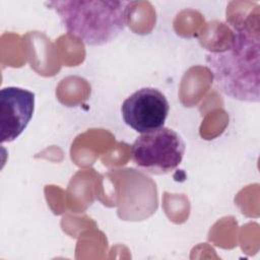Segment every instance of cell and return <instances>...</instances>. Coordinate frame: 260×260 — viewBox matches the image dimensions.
Returning <instances> with one entry per match:
<instances>
[{
  "label": "cell",
  "instance_id": "cell-1",
  "mask_svg": "<svg viewBox=\"0 0 260 260\" xmlns=\"http://www.w3.org/2000/svg\"><path fill=\"white\" fill-rule=\"evenodd\" d=\"M228 48L209 52L206 63L217 88L241 102L260 101V38L258 26L236 24Z\"/></svg>",
  "mask_w": 260,
  "mask_h": 260
},
{
  "label": "cell",
  "instance_id": "cell-3",
  "mask_svg": "<svg viewBox=\"0 0 260 260\" xmlns=\"http://www.w3.org/2000/svg\"><path fill=\"white\" fill-rule=\"evenodd\" d=\"M185 149V142L179 133L162 126L137 137L130 153L132 161L140 170L149 174L166 175L179 167Z\"/></svg>",
  "mask_w": 260,
  "mask_h": 260
},
{
  "label": "cell",
  "instance_id": "cell-2",
  "mask_svg": "<svg viewBox=\"0 0 260 260\" xmlns=\"http://www.w3.org/2000/svg\"><path fill=\"white\" fill-rule=\"evenodd\" d=\"M132 1L54 0L46 5L55 10L65 29L88 46L114 41L127 26Z\"/></svg>",
  "mask_w": 260,
  "mask_h": 260
},
{
  "label": "cell",
  "instance_id": "cell-5",
  "mask_svg": "<svg viewBox=\"0 0 260 260\" xmlns=\"http://www.w3.org/2000/svg\"><path fill=\"white\" fill-rule=\"evenodd\" d=\"M35 111V93L16 86L0 91V141L11 142L28 125Z\"/></svg>",
  "mask_w": 260,
  "mask_h": 260
},
{
  "label": "cell",
  "instance_id": "cell-4",
  "mask_svg": "<svg viewBox=\"0 0 260 260\" xmlns=\"http://www.w3.org/2000/svg\"><path fill=\"white\" fill-rule=\"evenodd\" d=\"M169 110L166 95L154 87H142L134 91L121 106L124 122L141 134L162 127Z\"/></svg>",
  "mask_w": 260,
  "mask_h": 260
}]
</instances>
